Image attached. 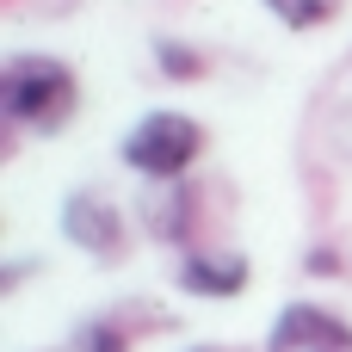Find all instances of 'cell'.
<instances>
[{
	"label": "cell",
	"instance_id": "obj_3",
	"mask_svg": "<svg viewBox=\"0 0 352 352\" xmlns=\"http://www.w3.org/2000/svg\"><path fill=\"white\" fill-rule=\"evenodd\" d=\"M266 352H352V328L340 316L316 309V303H291V309L272 322Z\"/></svg>",
	"mask_w": 352,
	"mask_h": 352
},
{
	"label": "cell",
	"instance_id": "obj_5",
	"mask_svg": "<svg viewBox=\"0 0 352 352\" xmlns=\"http://www.w3.org/2000/svg\"><path fill=\"white\" fill-rule=\"evenodd\" d=\"M179 285L198 291V297H235L248 285V260H235V254H192L179 266Z\"/></svg>",
	"mask_w": 352,
	"mask_h": 352
},
{
	"label": "cell",
	"instance_id": "obj_9",
	"mask_svg": "<svg viewBox=\"0 0 352 352\" xmlns=\"http://www.w3.org/2000/svg\"><path fill=\"white\" fill-rule=\"evenodd\" d=\"M161 62H167V74H179V80H192L204 62L192 56V50H179V43H161Z\"/></svg>",
	"mask_w": 352,
	"mask_h": 352
},
{
	"label": "cell",
	"instance_id": "obj_6",
	"mask_svg": "<svg viewBox=\"0 0 352 352\" xmlns=\"http://www.w3.org/2000/svg\"><path fill=\"white\" fill-rule=\"evenodd\" d=\"M285 25H297V31H309V25H328L334 12H340V0H266Z\"/></svg>",
	"mask_w": 352,
	"mask_h": 352
},
{
	"label": "cell",
	"instance_id": "obj_8",
	"mask_svg": "<svg viewBox=\"0 0 352 352\" xmlns=\"http://www.w3.org/2000/svg\"><path fill=\"white\" fill-rule=\"evenodd\" d=\"M62 352H124V334H118V328H99V322H93V328H80V334H74V340H68Z\"/></svg>",
	"mask_w": 352,
	"mask_h": 352
},
{
	"label": "cell",
	"instance_id": "obj_2",
	"mask_svg": "<svg viewBox=\"0 0 352 352\" xmlns=\"http://www.w3.org/2000/svg\"><path fill=\"white\" fill-rule=\"evenodd\" d=\"M198 148H204V130H198L192 118H179V111H148V118L130 130L124 161H130L136 173H148V179H179V173L198 161Z\"/></svg>",
	"mask_w": 352,
	"mask_h": 352
},
{
	"label": "cell",
	"instance_id": "obj_7",
	"mask_svg": "<svg viewBox=\"0 0 352 352\" xmlns=\"http://www.w3.org/2000/svg\"><path fill=\"white\" fill-rule=\"evenodd\" d=\"M186 210H192V198H186V192L173 186V192H167V198L155 204V223H148V229H155L161 241H179V235H186Z\"/></svg>",
	"mask_w": 352,
	"mask_h": 352
},
{
	"label": "cell",
	"instance_id": "obj_1",
	"mask_svg": "<svg viewBox=\"0 0 352 352\" xmlns=\"http://www.w3.org/2000/svg\"><path fill=\"white\" fill-rule=\"evenodd\" d=\"M0 105H6L12 124L62 130L68 111H74V74L50 56H12L6 74H0Z\"/></svg>",
	"mask_w": 352,
	"mask_h": 352
},
{
	"label": "cell",
	"instance_id": "obj_4",
	"mask_svg": "<svg viewBox=\"0 0 352 352\" xmlns=\"http://www.w3.org/2000/svg\"><path fill=\"white\" fill-rule=\"evenodd\" d=\"M62 229L80 254H99V260H118L124 254V217L99 198V192H74L62 204Z\"/></svg>",
	"mask_w": 352,
	"mask_h": 352
}]
</instances>
